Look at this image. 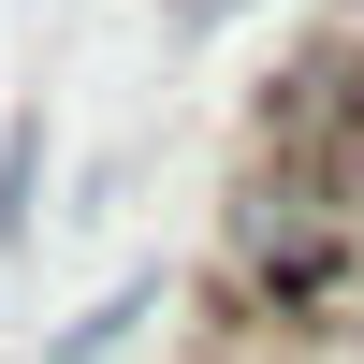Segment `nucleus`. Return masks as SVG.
Returning <instances> with one entry per match:
<instances>
[{
  "label": "nucleus",
  "mask_w": 364,
  "mask_h": 364,
  "mask_svg": "<svg viewBox=\"0 0 364 364\" xmlns=\"http://www.w3.org/2000/svg\"><path fill=\"white\" fill-rule=\"evenodd\" d=\"M219 248H233V291H248V306L336 321L350 277H364V190H350V175H321V161H277V146H262L248 190H233V219H219Z\"/></svg>",
  "instance_id": "1"
},
{
  "label": "nucleus",
  "mask_w": 364,
  "mask_h": 364,
  "mask_svg": "<svg viewBox=\"0 0 364 364\" xmlns=\"http://www.w3.org/2000/svg\"><path fill=\"white\" fill-rule=\"evenodd\" d=\"M219 364H248V350H219Z\"/></svg>",
  "instance_id": "2"
}]
</instances>
